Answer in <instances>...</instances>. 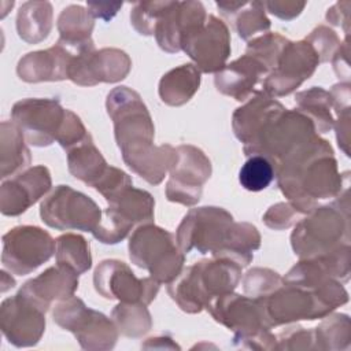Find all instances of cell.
Instances as JSON below:
<instances>
[{"label": "cell", "mask_w": 351, "mask_h": 351, "mask_svg": "<svg viewBox=\"0 0 351 351\" xmlns=\"http://www.w3.org/2000/svg\"><path fill=\"white\" fill-rule=\"evenodd\" d=\"M180 45L206 73L221 69L230 52L228 29L213 15L191 25L182 33Z\"/></svg>", "instance_id": "1"}, {"label": "cell", "mask_w": 351, "mask_h": 351, "mask_svg": "<svg viewBox=\"0 0 351 351\" xmlns=\"http://www.w3.org/2000/svg\"><path fill=\"white\" fill-rule=\"evenodd\" d=\"M41 217L56 229L95 232L100 225V210L85 195L60 185L41 204Z\"/></svg>", "instance_id": "2"}, {"label": "cell", "mask_w": 351, "mask_h": 351, "mask_svg": "<svg viewBox=\"0 0 351 351\" xmlns=\"http://www.w3.org/2000/svg\"><path fill=\"white\" fill-rule=\"evenodd\" d=\"M3 240V263L19 276L34 270L53 252V240L40 228H15Z\"/></svg>", "instance_id": "3"}, {"label": "cell", "mask_w": 351, "mask_h": 351, "mask_svg": "<svg viewBox=\"0 0 351 351\" xmlns=\"http://www.w3.org/2000/svg\"><path fill=\"white\" fill-rule=\"evenodd\" d=\"M66 112L53 100H25L15 104L12 117L26 133L27 141L47 145L58 137L60 117Z\"/></svg>", "instance_id": "4"}, {"label": "cell", "mask_w": 351, "mask_h": 351, "mask_svg": "<svg viewBox=\"0 0 351 351\" xmlns=\"http://www.w3.org/2000/svg\"><path fill=\"white\" fill-rule=\"evenodd\" d=\"M49 180L45 167H34L15 180L4 182L1 186V211L7 215L23 213L43 193L49 189V185H36Z\"/></svg>", "instance_id": "5"}, {"label": "cell", "mask_w": 351, "mask_h": 351, "mask_svg": "<svg viewBox=\"0 0 351 351\" xmlns=\"http://www.w3.org/2000/svg\"><path fill=\"white\" fill-rule=\"evenodd\" d=\"M69 166L70 171L75 177L93 186H96V184L104 176L103 170L107 169L104 159L92 144L89 134L85 137L82 145L75 148L74 152L69 154Z\"/></svg>", "instance_id": "6"}, {"label": "cell", "mask_w": 351, "mask_h": 351, "mask_svg": "<svg viewBox=\"0 0 351 351\" xmlns=\"http://www.w3.org/2000/svg\"><path fill=\"white\" fill-rule=\"evenodd\" d=\"M37 21H51L49 3H26L18 14L19 36L27 41H40L48 36L51 25Z\"/></svg>", "instance_id": "7"}, {"label": "cell", "mask_w": 351, "mask_h": 351, "mask_svg": "<svg viewBox=\"0 0 351 351\" xmlns=\"http://www.w3.org/2000/svg\"><path fill=\"white\" fill-rule=\"evenodd\" d=\"M174 89L160 95L162 100L169 104H182L189 100L193 92L199 86V73L191 64H184L182 67L170 71L166 74L162 81L160 86H176Z\"/></svg>", "instance_id": "8"}, {"label": "cell", "mask_w": 351, "mask_h": 351, "mask_svg": "<svg viewBox=\"0 0 351 351\" xmlns=\"http://www.w3.org/2000/svg\"><path fill=\"white\" fill-rule=\"evenodd\" d=\"M93 27V22L82 7L80 5H70L63 10L60 18H59V30L62 36V41L66 43H75V32L78 36V40L81 43H86L89 38L90 30Z\"/></svg>", "instance_id": "9"}, {"label": "cell", "mask_w": 351, "mask_h": 351, "mask_svg": "<svg viewBox=\"0 0 351 351\" xmlns=\"http://www.w3.org/2000/svg\"><path fill=\"white\" fill-rule=\"evenodd\" d=\"M274 177V170L271 163L261 155L250 158L241 167L239 180L243 188L247 191L258 192L269 186Z\"/></svg>", "instance_id": "10"}, {"label": "cell", "mask_w": 351, "mask_h": 351, "mask_svg": "<svg viewBox=\"0 0 351 351\" xmlns=\"http://www.w3.org/2000/svg\"><path fill=\"white\" fill-rule=\"evenodd\" d=\"M85 240L80 236H63L58 239V263L67 269H74L77 273H82L90 267V256L89 250L81 251L75 254L80 245H82Z\"/></svg>", "instance_id": "11"}, {"label": "cell", "mask_w": 351, "mask_h": 351, "mask_svg": "<svg viewBox=\"0 0 351 351\" xmlns=\"http://www.w3.org/2000/svg\"><path fill=\"white\" fill-rule=\"evenodd\" d=\"M261 5L262 3H250L251 8L247 10L248 12L240 15L237 22V30L243 38H247L256 30H263L269 27V19L265 16Z\"/></svg>", "instance_id": "12"}, {"label": "cell", "mask_w": 351, "mask_h": 351, "mask_svg": "<svg viewBox=\"0 0 351 351\" xmlns=\"http://www.w3.org/2000/svg\"><path fill=\"white\" fill-rule=\"evenodd\" d=\"M119 7H122V3H92L89 1L88 3V8L89 11L95 15V16H99V18H103L106 19V15L110 11H117ZM107 19H110V15L107 14Z\"/></svg>", "instance_id": "13"}]
</instances>
